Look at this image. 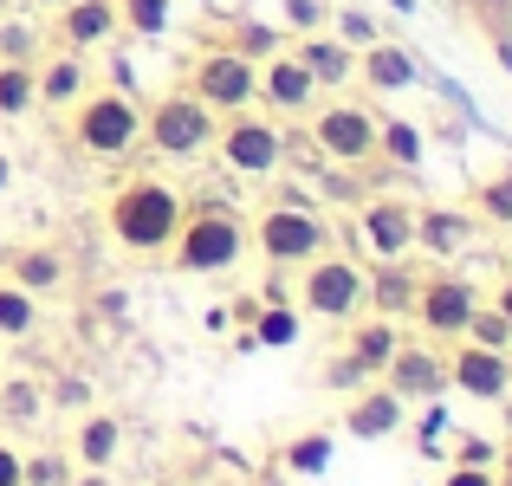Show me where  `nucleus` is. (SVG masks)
Segmentation results:
<instances>
[{
    "instance_id": "9b49d317",
    "label": "nucleus",
    "mask_w": 512,
    "mask_h": 486,
    "mask_svg": "<svg viewBox=\"0 0 512 486\" xmlns=\"http://www.w3.org/2000/svg\"><path fill=\"white\" fill-rule=\"evenodd\" d=\"M318 98H325V91H318V78L299 65L292 46H279L273 59H260V111L266 117H279V124H305Z\"/></svg>"
},
{
    "instance_id": "b1692460",
    "label": "nucleus",
    "mask_w": 512,
    "mask_h": 486,
    "mask_svg": "<svg viewBox=\"0 0 512 486\" xmlns=\"http://www.w3.org/2000/svg\"><path fill=\"white\" fill-rule=\"evenodd\" d=\"M299 331H305V312H299L292 299L253 305V318H247V344H260V350H286V344H299Z\"/></svg>"
},
{
    "instance_id": "37998d69",
    "label": "nucleus",
    "mask_w": 512,
    "mask_h": 486,
    "mask_svg": "<svg viewBox=\"0 0 512 486\" xmlns=\"http://www.w3.org/2000/svg\"><path fill=\"white\" fill-rule=\"evenodd\" d=\"M487 305H493V312H500V318L512 324V273L500 279V286H493V299H487Z\"/></svg>"
},
{
    "instance_id": "c85d7f7f",
    "label": "nucleus",
    "mask_w": 512,
    "mask_h": 486,
    "mask_svg": "<svg viewBox=\"0 0 512 486\" xmlns=\"http://www.w3.org/2000/svg\"><path fill=\"white\" fill-rule=\"evenodd\" d=\"M39 104V65H0V117H26Z\"/></svg>"
},
{
    "instance_id": "79ce46f5",
    "label": "nucleus",
    "mask_w": 512,
    "mask_h": 486,
    "mask_svg": "<svg viewBox=\"0 0 512 486\" xmlns=\"http://www.w3.org/2000/svg\"><path fill=\"white\" fill-rule=\"evenodd\" d=\"M20 461H26V454L0 441V486H26V480H20Z\"/></svg>"
},
{
    "instance_id": "c756f323",
    "label": "nucleus",
    "mask_w": 512,
    "mask_h": 486,
    "mask_svg": "<svg viewBox=\"0 0 512 486\" xmlns=\"http://www.w3.org/2000/svg\"><path fill=\"white\" fill-rule=\"evenodd\" d=\"M169 0H117V26L124 33H137V39H163L169 33Z\"/></svg>"
},
{
    "instance_id": "7c9ffc66",
    "label": "nucleus",
    "mask_w": 512,
    "mask_h": 486,
    "mask_svg": "<svg viewBox=\"0 0 512 486\" xmlns=\"http://www.w3.org/2000/svg\"><path fill=\"white\" fill-rule=\"evenodd\" d=\"M227 46H234V52H247V59L260 65V59H273V52L286 46V39H279V26H260V20H240V26H234V39H227Z\"/></svg>"
},
{
    "instance_id": "0eeeda50",
    "label": "nucleus",
    "mask_w": 512,
    "mask_h": 486,
    "mask_svg": "<svg viewBox=\"0 0 512 486\" xmlns=\"http://www.w3.org/2000/svg\"><path fill=\"white\" fill-rule=\"evenodd\" d=\"M376 124H383V117L344 91V98H331V104L325 98L312 104V117H305V143H312L331 169H370V162H376Z\"/></svg>"
},
{
    "instance_id": "6ab92c4d",
    "label": "nucleus",
    "mask_w": 512,
    "mask_h": 486,
    "mask_svg": "<svg viewBox=\"0 0 512 486\" xmlns=\"http://www.w3.org/2000/svg\"><path fill=\"white\" fill-rule=\"evenodd\" d=\"M474 247V214L461 208H415V253L428 260H454Z\"/></svg>"
},
{
    "instance_id": "ea45409f",
    "label": "nucleus",
    "mask_w": 512,
    "mask_h": 486,
    "mask_svg": "<svg viewBox=\"0 0 512 486\" xmlns=\"http://www.w3.org/2000/svg\"><path fill=\"white\" fill-rule=\"evenodd\" d=\"M441 486H500V474H493V467H467V461H454L448 474H441Z\"/></svg>"
},
{
    "instance_id": "8fccbe9b",
    "label": "nucleus",
    "mask_w": 512,
    "mask_h": 486,
    "mask_svg": "<svg viewBox=\"0 0 512 486\" xmlns=\"http://www.w3.org/2000/svg\"><path fill=\"white\" fill-rule=\"evenodd\" d=\"M7 13H13V0H0V20H7Z\"/></svg>"
},
{
    "instance_id": "393cba45",
    "label": "nucleus",
    "mask_w": 512,
    "mask_h": 486,
    "mask_svg": "<svg viewBox=\"0 0 512 486\" xmlns=\"http://www.w3.org/2000/svg\"><path fill=\"white\" fill-rule=\"evenodd\" d=\"M117 448H124V422H117V415H85V422H78V435H72V461L78 467H111L117 461Z\"/></svg>"
},
{
    "instance_id": "412c9836",
    "label": "nucleus",
    "mask_w": 512,
    "mask_h": 486,
    "mask_svg": "<svg viewBox=\"0 0 512 486\" xmlns=\"http://www.w3.org/2000/svg\"><path fill=\"white\" fill-rule=\"evenodd\" d=\"M415 286H422V279H415V266L409 260H370V312L376 318H409L415 312Z\"/></svg>"
},
{
    "instance_id": "f257e3e1",
    "label": "nucleus",
    "mask_w": 512,
    "mask_h": 486,
    "mask_svg": "<svg viewBox=\"0 0 512 486\" xmlns=\"http://www.w3.org/2000/svg\"><path fill=\"white\" fill-rule=\"evenodd\" d=\"M182 214H188V195L169 182V175H124L117 195H111V208H104V221H111V240L124 253L150 260V253H169Z\"/></svg>"
},
{
    "instance_id": "2f4dec72",
    "label": "nucleus",
    "mask_w": 512,
    "mask_h": 486,
    "mask_svg": "<svg viewBox=\"0 0 512 486\" xmlns=\"http://www.w3.org/2000/svg\"><path fill=\"white\" fill-rule=\"evenodd\" d=\"M33 52H39V33L26 20H0V65H33Z\"/></svg>"
},
{
    "instance_id": "39448f33",
    "label": "nucleus",
    "mask_w": 512,
    "mask_h": 486,
    "mask_svg": "<svg viewBox=\"0 0 512 486\" xmlns=\"http://www.w3.org/2000/svg\"><path fill=\"white\" fill-rule=\"evenodd\" d=\"M214 156H221V169L234 175V182H273V175L286 169V156H292V137L279 130V117H266L260 104H253V111L221 117Z\"/></svg>"
},
{
    "instance_id": "aec40b11",
    "label": "nucleus",
    "mask_w": 512,
    "mask_h": 486,
    "mask_svg": "<svg viewBox=\"0 0 512 486\" xmlns=\"http://www.w3.org/2000/svg\"><path fill=\"white\" fill-rule=\"evenodd\" d=\"M396 344H402V324H396V318L363 312V318H350V344H344V357L357 363L363 376H383V363L396 357Z\"/></svg>"
},
{
    "instance_id": "4c0bfd02",
    "label": "nucleus",
    "mask_w": 512,
    "mask_h": 486,
    "mask_svg": "<svg viewBox=\"0 0 512 486\" xmlns=\"http://www.w3.org/2000/svg\"><path fill=\"white\" fill-rule=\"evenodd\" d=\"M20 480L26 486H65V461L59 454H33V461H20Z\"/></svg>"
},
{
    "instance_id": "1a4fd4ad",
    "label": "nucleus",
    "mask_w": 512,
    "mask_h": 486,
    "mask_svg": "<svg viewBox=\"0 0 512 486\" xmlns=\"http://www.w3.org/2000/svg\"><path fill=\"white\" fill-rule=\"evenodd\" d=\"M188 91L208 104L214 117H234V111H253L260 104V65L234 46H208L195 65H188Z\"/></svg>"
},
{
    "instance_id": "3c124183",
    "label": "nucleus",
    "mask_w": 512,
    "mask_h": 486,
    "mask_svg": "<svg viewBox=\"0 0 512 486\" xmlns=\"http://www.w3.org/2000/svg\"><path fill=\"white\" fill-rule=\"evenodd\" d=\"M506 363H512V350H506Z\"/></svg>"
},
{
    "instance_id": "7ed1b4c3",
    "label": "nucleus",
    "mask_w": 512,
    "mask_h": 486,
    "mask_svg": "<svg viewBox=\"0 0 512 486\" xmlns=\"http://www.w3.org/2000/svg\"><path fill=\"white\" fill-rule=\"evenodd\" d=\"M247 247L260 253L273 273H299L305 260H318V253L331 247V227L305 195H279V201H266V208L253 214Z\"/></svg>"
},
{
    "instance_id": "603ef678",
    "label": "nucleus",
    "mask_w": 512,
    "mask_h": 486,
    "mask_svg": "<svg viewBox=\"0 0 512 486\" xmlns=\"http://www.w3.org/2000/svg\"><path fill=\"white\" fill-rule=\"evenodd\" d=\"M500 486H506V480H500Z\"/></svg>"
},
{
    "instance_id": "f3484780",
    "label": "nucleus",
    "mask_w": 512,
    "mask_h": 486,
    "mask_svg": "<svg viewBox=\"0 0 512 486\" xmlns=\"http://www.w3.org/2000/svg\"><path fill=\"white\" fill-rule=\"evenodd\" d=\"M402 409H409V402H402L396 389L363 383V389H350V402H344V435L350 441H389L402 428Z\"/></svg>"
},
{
    "instance_id": "ddd939ff",
    "label": "nucleus",
    "mask_w": 512,
    "mask_h": 486,
    "mask_svg": "<svg viewBox=\"0 0 512 486\" xmlns=\"http://www.w3.org/2000/svg\"><path fill=\"white\" fill-rule=\"evenodd\" d=\"M448 389H461L467 402H506L512 396V363H506V350H487V344L454 337V350H448Z\"/></svg>"
},
{
    "instance_id": "f03ea898",
    "label": "nucleus",
    "mask_w": 512,
    "mask_h": 486,
    "mask_svg": "<svg viewBox=\"0 0 512 486\" xmlns=\"http://www.w3.org/2000/svg\"><path fill=\"white\" fill-rule=\"evenodd\" d=\"M240 260H247V221L221 201H195L169 240V266L188 279H214V273H234Z\"/></svg>"
},
{
    "instance_id": "423d86ee",
    "label": "nucleus",
    "mask_w": 512,
    "mask_h": 486,
    "mask_svg": "<svg viewBox=\"0 0 512 486\" xmlns=\"http://www.w3.org/2000/svg\"><path fill=\"white\" fill-rule=\"evenodd\" d=\"M72 150L91 156V162H124L130 150L143 143V111L130 91H85L72 104Z\"/></svg>"
},
{
    "instance_id": "09e8293b",
    "label": "nucleus",
    "mask_w": 512,
    "mask_h": 486,
    "mask_svg": "<svg viewBox=\"0 0 512 486\" xmlns=\"http://www.w3.org/2000/svg\"><path fill=\"white\" fill-rule=\"evenodd\" d=\"M33 7H52V13H59V7H65V0H33Z\"/></svg>"
},
{
    "instance_id": "f704fd0d",
    "label": "nucleus",
    "mask_w": 512,
    "mask_h": 486,
    "mask_svg": "<svg viewBox=\"0 0 512 486\" xmlns=\"http://www.w3.org/2000/svg\"><path fill=\"white\" fill-rule=\"evenodd\" d=\"M467 344H487V350H512V324L493 312L487 299H480V312L467 318Z\"/></svg>"
},
{
    "instance_id": "4be33fe9",
    "label": "nucleus",
    "mask_w": 512,
    "mask_h": 486,
    "mask_svg": "<svg viewBox=\"0 0 512 486\" xmlns=\"http://www.w3.org/2000/svg\"><path fill=\"white\" fill-rule=\"evenodd\" d=\"M85 91H91V65H85V52H59V59L39 65V111H72Z\"/></svg>"
},
{
    "instance_id": "2eb2a0df",
    "label": "nucleus",
    "mask_w": 512,
    "mask_h": 486,
    "mask_svg": "<svg viewBox=\"0 0 512 486\" xmlns=\"http://www.w3.org/2000/svg\"><path fill=\"white\" fill-rule=\"evenodd\" d=\"M357 85L376 91V98H396V91L422 85V65H415V52L396 46V39H370V46L357 52Z\"/></svg>"
},
{
    "instance_id": "bb28decb",
    "label": "nucleus",
    "mask_w": 512,
    "mask_h": 486,
    "mask_svg": "<svg viewBox=\"0 0 512 486\" xmlns=\"http://www.w3.org/2000/svg\"><path fill=\"white\" fill-rule=\"evenodd\" d=\"M33 331H39V299L20 292L13 279H0V337L20 344V337H33Z\"/></svg>"
},
{
    "instance_id": "9d476101",
    "label": "nucleus",
    "mask_w": 512,
    "mask_h": 486,
    "mask_svg": "<svg viewBox=\"0 0 512 486\" xmlns=\"http://www.w3.org/2000/svg\"><path fill=\"white\" fill-rule=\"evenodd\" d=\"M480 312V286L461 273H435L415 286V324H422L428 344H454V337H467V318Z\"/></svg>"
},
{
    "instance_id": "473e14b6",
    "label": "nucleus",
    "mask_w": 512,
    "mask_h": 486,
    "mask_svg": "<svg viewBox=\"0 0 512 486\" xmlns=\"http://www.w3.org/2000/svg\"><path fill=\"white\" fill-rule=\"evenodd\" d=\"M286 467H292V474H325V467H331V435L286 441Z\"/></svg>"
},
{
    "instance_id": "58836bf2",
    "label": "nucleus",
    "mask_w": 512,
    "mask_h": 486,
    "mask_svg": "<svg viewBox=\"0 0 512 486\" xmlns=\"http://www.w3.org/2000/svg\"><path fill=\"white\" fill-rule=\"evenodd\" d=\"M363 383H370V376H363V370H357V363H350V357H344V350H338V357H331V363H325V389H363Z\"/></svg>"
},
{
    "instance_id": "e433bc0d",
    "label": "nucleus",
    "mask_w": 512,
    "mask_h": 486,
    "mask_svg": "<svg viewBox=\"0 0 512 486\" xmlns=\"http://www.w3.org/2000/svg\"><path fill=\"white\" fill-rule=\"evenodd\" d=\"M39 415V389L33 383H7L0 389V422H33Z\"/></svg>"
},
{
    "instance_id": "864d4df0",
    "label": "nucleus",
    "mask_w": 512,
    "mask_h": 486,
    "mask_svg": "<svg viewBox=\"0 0 512 486\" xmlns=\"http://www.w3.org/2000/svg\"><path fill=\"white\" fill-rule=\"evenodd\" d=\"M506 253H512V247H506Z\"/></svg>"
},
{
    "instance_id": "a18cd8bd",
    "label": "nucleus",
    "mask_w": 512,
    "mask_h": 486,
    "mask_svg": "<svg viewBox=\"0 0 512 486\" xmlns=\"http://www.w3.org/2000/svg\"><path fill=\"white\" fill-rule=\"evenodd\" d=\"M493 474H500V480L512 486V448H500V461H493Z\"/></svg>"
},
{
    "instance_id": "49530a36",
    "label": "nucleus",
    "mask_w": 512,
    "mask_h": 486,
    "mask_svg": "<svg viewBox=\"0 0 512 486\" xmlns=\"http://www.w3.org/2000/svg\"><path fill=\"white\" fill-rule=\"evenodd\" d=\"M493 59H500L506 72H512V39H506V33H500V46H493Z\"/></svg>"
},
{
    "instance_id": "4468645a",
    "label": "nucleus",
    "mask_w": 512,
    "mask_h": 486,
    "mask_svg": "<svg viewBox=\"0 0 512 486\" xmlns=\"http://www.w3.org/2000/svg\"><path fill=\"white\" fill-rule=\"evenodd\" d=\"M357 234L370 260H409L415 253V201L402 195H370L357 214Z\"/></svg>"
},
{
    "instance_id": "5701e85b",
    "label": "nucleus",
    "mask_w": 512,
    "mask_h": 486,
    "mask_svg": "<svg viewBox=\"0 0 512 486\" xmlns=\"http://www.w3.org/2000/svg\"><path fill=\"white\" fill-rule=\"evenodd\" d=\"M7 279L20 292H33V299H52V292L65 286V253L59 247H20L7 260Z\"/></svg>"
},
{
    "instance_id": "20e7f679",
    "label": "nucleus",
    "mask_w": 512,
    "mask_h": 486,
    "mask_svg": "<svg viewBox=\"0 0 512 486\" xmlns=\"http://www.w3.org/2000/svg\"><path fill=\"white\" fill-rule=\"evenodd\" d=\"M292 305H299L305 318H318V324L363 318V312H370V266L325 247L318 260L299 266V299H292Z\"/></svg>"
},
{
    "instance_id": "a878e982",
    "label": "nucleus",
    "mask_w": 512,
    "mask_h": 486,
    "mask_svg": "<svg viewBox=\"0 0 512 486\" xmlns=\"http://www.w3.org/2000/svg\"><path fill=\"white\" fill-rule=\"evenodd\" d=\"M422 124H409V117H383L376 124V162H389V169H422Z\"/></svg>"
},
{
    "instance_id": "c03bdc74",
    "label": "nucleus",
    "mask_w": 512,
    "mask_h": 486,
    "mask_svg": "<svg viewBox=\"0 0 512 486\" xmlns=\"http://www.w3.org/2000/svg\"><path fill=\"white\" fill-rule=\"evenodd\" d=\"M65 486H111V474H104V467H85V474H78V480H65Z\"/></svg>"
},
{
    "instance_id": "6e6552de",
    "label": "nucleus",
    "mask_w": 512,
    "mask_h": 486,
    "mask_svg": "<svg viewBox=\"0 0 512 486\" xmlns=\"http://www.w3.org/2000/svg\"><path fill=\"white\" fill-rule=\"evenodd\" d=\"M214 130H221V117H214L188 85L163 91V98L143 111V143H150L163 162H201L214 150Z\"/></svg>"
},
{
    "instance_id": "a19ab883",
    "label": "nucleus",
    "mask_w": 512,
    "mask_h": 486,
    "mask_svg": "<svg viewBox=\"0 0 512 486\" xmlns=\"http://www.w3.org/2000/svg\"><path fill=\"white\" fill-rule=\"evenodd\" d=\"M454 461H467V467H493V461H500V448H493V441H474V435H467Z\"/></svg>"
},
{
    "instance_id": "72a5a7b5",
    "label": "nucleus",
    "mask_w": 512,
    "mask_h": 486,
    "mask_svg": "<svg viewBox=\"0 0 512 486\" xmlns=\"http://www.w3.org/2000/svg\"><path fill=\"white\" fill-rule=\"evenodd\" d=\"M331 33H338L350 52H363L370 39H383V26H376V20H370L363 7H338V13H331Z\"/></svg>"
},
{
    "instance_id": "de8ad7c7",
    "label": "nucleus",
    "mask_w": 512,
    "mask_h": 486,
    "mask_svg": "<svg viewBox=\"0 0 512 486\" xmlns=\"http://www.w3.org/2000/svg\"><path fill=\"white\" fill-rule=\"evenodd\" d=\"M7 182H13V162H7V156H0V195H7Z\"/></svg>"
},
{
    "instance_id": "dca6fc26",
    "label": "nucleus",
    "mask_w": 512,
    "mask_h": 486,
    "mask_svg": "<svg viewBox=\"0 0 512 486\" xmlns=\"http://www.w3.org/2000/svg\"><path fill=\"white\" fill-rule=\"evenodd\" d=\"M117 33H124V26H117V0H65L59 20H52V39H59L65 52H98V46H111Z\"/></svg>"
},
{
    "instance_id": "c9c22d12",
    "label": "nucleus",
    "mask_w": 512,
    "mask_h": 486,
    "mask_svg": "<svg viewBox=\"0 0 512 486\" xmlns=\"http://www.w3.org/2000/svg\"><path fill=\"white\" fill-rule=\"evenodd\" d=\"M279 20L292 26V33H325V0H279Z\"/></svg>"
},
{
    "instance_id": "cd10ccee",
    "label": "nucleus",
    "mask_w": 512,
    "mask_h": 486,
    "mask_svg": "<svg viewBox=\"0 0 512 486\" xmlns=\"http://www.w3.org/2000/svg\"><path fill=\"white\" fill-rule=\"evenodd\" d=\"M474 221L506 227V234H512V169H493L487 182L474 188Z\"/></svg>"
},
{
    "instance_id": "a211bd4d",
    "label": "nucleus",
    "mask_w": 512,
    "mask_h": 486,
    "mask_svg": "<svg viewBox=\"0 0 512 486\" xmlns=\"http://www.w3.org/2000/svg\"><path fill=\"white\" fill-rule=\"evenodd\" d=\"M299 65L318 78V91H350L357 85V52L344 46L338 33H299Z\"/></svg>"
},
{
    "instance_id": "f8f14e48",
    "label": "nucleus",
    "mask_w": 512,
    "mask_h": 486,
    "mask_svg": "<svg viewBox=\"0 0 512 486\" xmlns=\"http://www.w3.org/2000/svg\"><path fill=\"white\" fill-rule=\"evenodd\" d=\"M383 389H396L402 402H441L448 396V350L441 344H409V337H402L396 344V357L383 363Z\"/></svg>"
}]
</instances>
